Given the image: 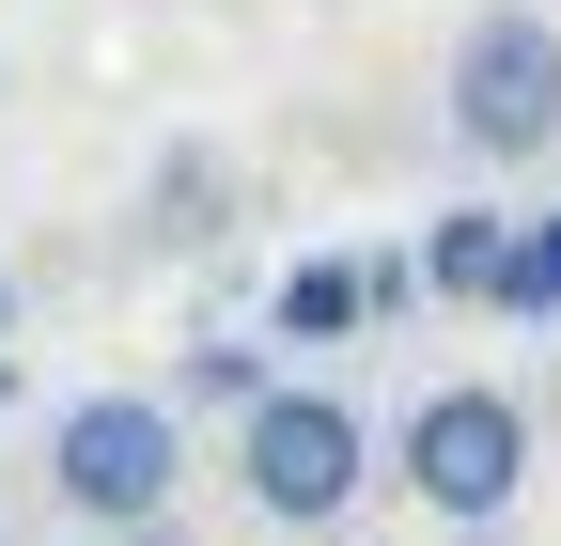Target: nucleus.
Instances as JSON below:
<instances>
[{"mask_svg":"<svg viewBox=\"0 0 561 546\" xmlns=\"http://www.w3.org/2000/svg\"><path fill=\"white\" fill-rule=\"evenodd\" d=\"M234 485H250V515H280V531H343L375 500V422L343 390H297V375H265L250 406H234Z\"/></svg>","mask_w":561,"mask_h":546,"instance_id":"f257e3e1","label":"nucleus"},{"mask_svg":"<svg viewBox=\"0 0 561 546\" xmlns=\"http://www.w3.org/2000/svg\"><path fill=\"white\" fill-rule=\"evenodd\" d=\"M187 485V406L172 390H79L47 422V500L79 515V531H140V515H172Z\"/></svg>","mask_w":561,"mask_h":546,"instance_id":"f03ea898","label":"nucleus"},{"mask_svg":"<svg viewBox=\"0 0 561 546\" xmlns=\"http://www.w3.org/2000/svg\"><path fill=\"white\" fill-rule=\"evenodd\" d=\"M390 468H405V500H421V515L483 531V515H515V485H530V406H515L500 375H437V390L405 406Z\"/></svg>","mask_w":561,"mask_h":546,"instance_id":"7ed1b4c3","label":"nucleus"},{"mask_svg":"<svg viewBox=\"0 0 561 546\" xmlns=\"http://www.w3.org/2000/svg\"><path fill=\"white\" fill-rule=\"evenodd\" d=\"M453 141H468L483 172H530V157L561 141V32L530 16V0L468 16V47H453Z\"/></svg>","mask_w":561,"mask_h":546,"instance_id":"20e7f679","label":"nucleus"},{"mask_svg":"<svg viewBox=\"0 0 561 546\" xmlns=\"http://www.w3.org/2000/svg\"><path fill=\"white\" fill-rule=\"evenodd\" d=\"M421 297L546 312V250H530V219H437V235H421Z\"/></svg>","mask_w":561,"mask_h":546,"instance_id":"39448f33","label":"nucleus"},{"mask_svg":"<svg viewBox=\"0 0 561 546\" xmlns=\"http://www.w3.org/2000/svg\"><path fill=\"white\" fill-rule=\"evenodd\" d=\"M219 203H234V172L203 157V141H187V157L157 172V235H172V250H203V235H219Z\"/></svg>","mask_w":561,"mask_h":546,"instance_id":"423d86ee","label":"nucleus"},{"mask_svg":"<svg viewBox=\"0 0 561 546\" xmlns=\"http://www.w3.org/2000/svg\"><path fill=\"white\" fill-rule=\"evenodd\" d=\"M265 390V344H187V406H250Z\"/></svg>","mask_w":561,"mask_h":546,"instance_id":"0eeeda50","label":"nucleus"},{"mask_svg":"<svg viewBox=\"0 0 561 546\" xmlns=\"http://www.w3.org/2000/svg\"><path fill=\"white\" fill-rule=\"evenodd\" d=\"M530 250H546V312H561V219H530Z\"/></svg>","mask_w":561,"mask_h":546,"instance_id":"6e6552de","label":"nucleus"},{"mask_svg":"<svg viewBox=\"0 0 561 546\" xmlns=\"http://www.w3.org/2000/svg\"><path fill=\"white\" fill-rule=\"evenodd\" d=\"M110 546H187V531H172V515H140V531H110Z\"/></svg>","mask_w":561,"mask_h":546,"instance_id":"1a4fd4ad","label":"nucleus"},{"mask_svg":"<svg viewBox=\"0 0 561 546\" xmlns=\"http://www.w3.org/2000/svg\"><path fill=\"white\" fill-rule=\"evenodd\" d=\"M0 344H16V265H0Z\"/></svg>","mask_w":561,"mask_h":546,"instance_id":"9d476101","label":"nucleus"},{"mask_svg":"<svg viewBox=\"0 0 561 546\" xmlns=\"http://www.w3.org/2000/svg\"><path fill=\"white\" fill-rule=\"evenodd\" d=\"M0 406H16V344H0Z\"/></svg>","mask_w":561,"mask_h":546,"instance_id":"9b49d317","label":"nucleus"},{"mask_svg":"<svg viewBox=\"0 0 561 546\" xmlns=\"http://www.w3.org/2000/svg\"><path fill=\"white\" fill-rule=\"evenodd\" d=\"M468 546H515V531H500V515H483V531H468Z\"/></svg>","mask_w":561,"mask_h":546,"instance_id":"f8f14e48","label":"nucleus"}]
</instances>
